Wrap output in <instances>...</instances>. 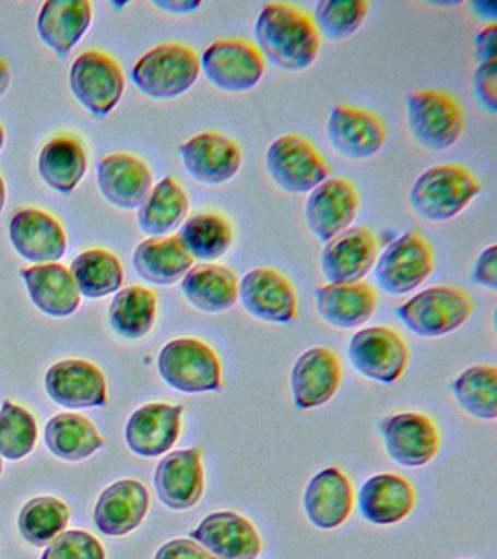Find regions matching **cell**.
Listing matches in <instances>:
<instances>
[{
    "mask_svg": "<svg viewBox=\"0 0 497 559\" xmlns=\"http://www.w3.org/2000/svg\"><path fill=\"white\" fill-rule=\"evenodd\" d=\"M256 47L273 66L304 72L316 63L321 37L312 16L295 4H265L255 25Z\"/></svg>",
    "mask_w": 497,
    "mask_h": 559,
    "instance_id": "6da1fadb",
    "label": "cell"
},
{
    "mask_svg": "<svg viewBox=\"0 0 497 559\" xmlns=\"http://www.w3.org/2000/svg\"><path fill=\"white\" fill-rule=\"evenodd\" d=\"M482 192V183L465 166L442 164L423 170L410 188L409 201L418 217L445 223L460 216Z\"/></svg>",
    "mask_w": 497,
    "mask_h": 559,
    "instance_id": "7a4b0ae2",
    "label": "cell"
},
{
    "mask_svg": "<svg viewBox=\"0 0 497 559\" xmlns=\"http://www.w3.org/2000/svg\"><path fill=\"white\" fill-rule=\"evenodd\" d=\"M200 73V57L193 48L165 43L138 60L132 70V82L147 98L176 99L196 85Z\"/></svg>",
    "mask_w": 497,
    "mask_h": 559,
    "instance_id": "3957f363",
    "label": "cell"
},
{
    "mask_svg": "<svg viewBox=\"0 0 497 559\" xmlns=\"http://www.w3.org/2000/svg\"><path fill=\"white\" fill-rule=\"evenodd\" d=\"M407 122L414 142L429 152L455 146L465 130L460 100L447 91L422 90L407 98Z\"/></svg>",
    "mask_w": 497,
    "mask_h": 559,
    "instance_id": "277c9868",
    "label": "cell"
},
{
    "mask_svg": "<svg viewBox=\"0 0 497 559\" xmlns=\"http://www.w3.org/2000/svg\"><path fill=\"white\" fill-rule=\"evenodd\" d=\"M474 312L469 293L452 286L426 288L397 309V317L413 334L438 338L460 330Z\"/></svg>",
    "mask_w": 497,
    "mask_h": 559,
    "instance_id": "5b68a950",
    "label": "cell"
},
{
    "mask_svg": "<svg viewBox=\"0 0 497 559\" xmlns=\"http://www.w3.org/2000/svg\"><path fill=\"white\" fill-rule=\"evenodd\" d=\"M264 162L270 179L287 194H309L330 178L324 157L299 134L274 139L265 152Z\"/></svg>",
    "mask_w": 497,
    "mask_h": 559,
    "instance_id": "8992f818",
    "label": "cell"
},
{
    "mask_svg": "<svg viewBox=\"0 0 497 559\" xmlns=\"http://www.w3.org/2000/svg\"><path fill=\"white\" fill-rule=\"evenodd\" d=\"M161 378L182 393L220 392L222 366L211 345L196 338H177L161 349Z\"/></svg>",
    "mask_w": 497,
    "mask_h": 559,
    "instance_id": "52a82bcc",
    "label": "cell"
},
{
    "mask_svg": "<svg viewBox=\"0 0 497 559\" xmlns=\"http://www.w3.org/2000/svg\"><path fill=\"white\" fill-rule=\"evenodd\" d=\"M375 280L388 296H404L421 287L435 270V253L421 231H405L378 257Z\"/></svg>",
    "mask_w": 497,
    "mask_h": 559,
    "instance_id": "ba28073f",
    "label": "cell"
},
{
    "mask_svg": "<svg viewBox=\"0 0 497 559\" xmlns=\"http://www.w3.org/2000/svg\"><path fill=\"white\" fill-rule=\"evenodd\" d=\"M200 70L216 90L244 94L255 90L265 72V60L256 44L242 38L217 39L200 57Z\"/></svg>",
    "mask_w": 497,
    "mask_h": 559,
    "instance_id": "9c48e42d",
    "label": "cell"
},
{
    "mask_svg": "<svg viewBox=\"0 0 497 559\" xmlns=\"http://www.w3.org/2000/svg\"><path fill=\"white\" fill-rule=\"evenodd\" d=\"M73 98L94 117H107L123 98V69L106 52L90 50L78 56L69 70Z\"/></svg>",
    "mask_w": 497,
    "mask_h": 559,
    "instance_id": "30bf717a",
    "label": "cell"
},
{
    "mask_svg": "<svg viewBox=\"0 0 497 559\" xmlns=\"http://www.w3.org/2000/svg\"><path fill=\"white\" fill-rule=\"evenodd\" d=\"M410 352L399 332L387 326H370L356 332L348 344L353 369L366 379L391 384L403 376Z\"/></svg>",
    "mask_w": 497,
    "mask_h": 559,
    "instance_id": "8fae6325",
    "label": "cell"
},
{
    "mask_svg": "<svg viewBox=\"0 0 497 559\" xmlns=\"http://www.w3.org/2000/svg\"><path fill=\"white\" fill-rule=\"evenodd\" d=\"M326 134L338 155L348 160H366L386 146L388 130L378 114L339 104L330 111Z\"/></svg>",
    "mask_w": 497,
    "mask_h": 559,
    "instance_id": "7c38bea8",
    "label": "cell"
},
{
    "mask_svg": "<svg viewBox=\"0 0 497 559\" xmlns=\"http://www.w3.org/2000/svg\"><path fill=\"white\" fill-rule=\"evenodd\" d=\"M359 192L346 178H329L313 188L304 205L308 229L321 243L343 234L359 213Z\"/></svg>",
    "mask_w": 497,
    "mask_h": 559,
    "instance_id": "4fadbf2b",
    "label": "cell"
},
{
    "mask_svg": "<svg viewBox=\"0 0 497 559\" xmlns=\"http://www.w3.org/2000/svg\"><path fill=\"white\" fill-rule=\"evenodd\" d=\"M186 173L203 186H224L242 168V151L228 135L204 131L178 147Z\"/></svg>",
    "mask_w": 497,
    "mask_h": 559,
    "instance_id": "5bb4252c",
    "label": "cell"
},
{
    "mask_svg": "<svg viewBox=\"0 0 497 559\" xmlns=\"http://www.w3.org/2000/svg\"><path fill=\"white\" fill-rule=\"evenodd\" d=\"M238 301L250 317L287 325L298 314V296L289 280L273 269L248 271L238 286Z\"/></svg>",
    "mask_w": 497,
    "mask_h": 559,
    "instance_id": "9a60e30c",
    "label": "cell"
},
{
    "mask_svg": "<svg viewBox=\"0 0 497 559\" xmlns=\"http://www.w3.org/2000/svg\"><path fill=\"white\" fill-rule=\"evenodd\" d=\"M379 431L388 456L401 466H425L434 461L440 449L439 428L429 415H390L379 424Z\"/></svg>",
    "mask_w": 497,
    "mask_h": 559,
    "instance_id": "2e32d148",
    "label": "cell"
},
{
    "mask_svg": "<svg viewBox=\"0 0 497 559\" xmlns=\"http://www.w3.org/2000/svg\"><path fill=\"white\" fill-rule=\"evenodd\" d=\"M379 245L365 226H352L324 243L321 273L329 284L359 283L377 264Z\"/></svg>",
    "mask_w": 497,
    "mask_h": 559,
    "instance_id": "e0dca14e",
    "label": "cell"
},
{
    "mask_svg": "<svg viewBox=\"0 0 497 559\" xmlns=\"http://www.w3.org/2000/svg\"><path fill=\"white\" fill-rule=\"evenodd\" d=\"M10 242L23 260L34 265L54 264L68 251L67 231L58 218L40 209H23L8 227Z\"/></svg>",
    "mask_w": 497,
    "mask_h": 559,
    "instance_id": "ac0fdd59",
    "label": "cell"
},
{
    "mask_svg": "<svg viewBox=\"0 0 497 559\" xmlns=\"http://www.w3.org/2000/svg\"><path fill=\"white\" fill-rule=\"evenodd\" d=\"M189 536L216 559H257L263 549L255 524L235 511L209 514Z\"/></svg>",
    "mask_w": 497,
    "mask_h": 559,
    "instance_id": "d6986e66",
    "label": "cell"
},
{
    "mask_svg": "<svg viewBox=\"0 0 497 559\" xmlns=\"http://www.w3.org/2000/svg\"><path fill=\"white\" fill-rule=\"evenodd\" d=\"M342 383V362L331 348L313 347L300 354L291 371L295 406L307 411L333 400Z\"/></svg>",
    "mask_w": 497,
    "mask_h": 559,
    "instance_id": "ffe728a7",
    "label": "cell"
},
{
    "mask_svg": "<svg viewBox=\"0 0 497 559\" xmlns=\"http://www.w3.org/2000/svg\"><path fill=\"white\" fill-rule=\"evenodd\" d=\"M97 183L103 199L113 207L137 210L154 188V175L141 157L113 153L98 162Z\"/></svg>",
    "mask_w": 497,
    "mask_h": 559,
    "instance_id": "44dd1931",
    "label": "cell"
},
{
    "mask_svg": "<svg viewBox=\"0 0 497 559\" xmlns=\"http://www.w3.org/2000/svg\"><path fill=\"white\" fill-rule=\"evenodd\" d=\"M155 488L159 500L169 509L189 510L198 506L204 491L202 449L167 454L156 466Z\"/></svg>",
    "mask_w": 497,
    "mask_h": 559,
    "instance_id": "7402d4cb",
    "label": "cell"
},
{
    "mask_svg": "<svg viewBox=\"0 0 497 559\" xmlns=\"http://www.w3.org/2000/svg\"><path fill=\"white\" fill-rule=\"evenodd\" d=\"M46 391L64 408H93L107 404L106 378L97 366L85 360H63L51 366L46 374Z\"/></svg>",
    "mask_w": 497,
    "mask_h": 559,
    "instance_id": "603a6c76",
    "label": "cell"
},
{
    "mask_svg": "<svg viewBox=\"0 0 497 559\" xmlns=\"http://www.w3.org/2000/svg\"><path fill=\"white\" fill-rule=\"evenodd\" d=\"M355 491L339 467H327L309 480L304 492V510L309 522L322 531L340 527L351 518Z\"/></svg>",
    "mask_w": 497,
    "mask_h": 559,
    "instance_id": "cb8c5ba5",
    "label": "cell"
},
{
    "mask_svg": "<svg viewBox=\"0 0 497 559\" xmlns=\"http://www.w3.org/2000/svg\"><path fill=\"white\" fill-rule=\"evenodd\" d=\"M181 405L150 404L139 408L126 426V441L133 453L156 457L169 452L181 430Z\"/></svg>",
    "mask_w": 497,
    "mask_h": 559,
    "instance_id": "d4e9b609",
    "label": "cell"
},
{
    "mask_svg": "<svg viewBox=\"0 0 497 559\" xmlns=\"http://www.w3.org/2000/svg\"><path fill=\"white\" fill-rule=\"evenodd\" d=\"M93 15L88 0H47L37 17L38 37L56 55L67 57L88 33Z\"/></svg>",
    "mask_w": 497,
    "mask_h": 559,
    "instance_id": "484cf974",
    "label": "cell"
},
{
    "mask_svg": "<svg viewBox=\"0 0 497 559\" xmlns=\"http://www.w3.org/2000/svg\"><path fill=\"white\" fill-rule=\"evenodd\" d=\"M416 500V491L410 480L395 474L370 476L357 496L362 518L377 526H391L409 518Z\"/></svg>",
    "mask_w": 497,
    "mask_h": 559,
    "instance_id": "4316f807",
    "label": "cell"
},
{
    "mask_svg": "<svg viewBox=\"0 0 497 559\" xmlns=\"http://www.w3.org/2000/svg\"><path fill=\"white\" fill-rule=\"evenodd\" d=\"M150 510V492L134 479H123L104 489L95 506L94 520L107 536H123L141 526Z\"/></svg>",
    "mask_w": 497,
    "mask_h": 559,
    "instance_id": "83f0119b",
    "label": "cell"
},
{
    "mask_svg": "<svg viewBox=\"0 0 497 559\" xmlns=\"http://www.w3.org/2000/svg\"><path fill=\"white\" fill-rule=\"evenodd\" d=\"M377 308V292L368 283L326 284L316 288L318 317L338 330L364 325Z\"/></svg>",
    "mask_w": 497,
    "mask_h": 559,
    "instance_id": "f1b7e54d",
    "label": "cell"
},
{
    "mask_svg": "<svg viewBox=\"0 0 497 559\" xmlns=\"http://www.w3.org/2000/svg\"><path fill=\"white\" fill-rule=\"evenodd\" d=\"M29 299L43 313L54 318H68L81 305V293L68 266L54 264L33 265L21 271Z\"/></svg>",
    "mask_w": 497,
    "mask_h": 559,
    "instance_id": "f546056e",
    "label": "cell"
},
{
    "mask_svg": "<svg viewBox=\"0 0 497 559\" xmlns=\"http://www.w3.org/2000/svg\"><path fill=\"white\" fill-rule=\"evenodd\" d=\"M239 280L228 266L204 262L194 265L181 280V292L194 309L222 313L238 304Z\"/></svg>",
    "mask_w": 497,
    "mask_h": 559,
    "instance_id": "4dcf8cb0",
    "label": "cell"
},
{
    "mask_svg": "<svg viewBox=\"0 0 497 559\" xmlns=\"http://www.w3.org/2000/svg\"><path fill=\"white\" fill-rule=\"evenodd\" d=\"M190 210L189 195L173 177L161 179L138 209V227L147 238H165L180 229Z\"/></svg>",
    "mask_w": 497,
    "mask_h": 559,
    "instance_id": "1f68e13d",
    "label": "cell"
},
{
    "mask_svg": "<svg viewBox=\"0 0 497 559\" xmlns=\"http://www.w3.org/2000/svg\"><path fill=\"white\" fill-rule=\"evenodd\" d=\"M133 265L139 277L155 286H173L194 266L177 235L147 238L133 253Z\"/></svg>",
    "mask_w": 497,
    "mask_h": 559,
    "instance_id": "d6a6232c",
    "label": "cell"
},
{
    "mask_svg": "<svg viewBox=\"0 0 497 559\" xmlns=\"http://www.w3.org/2000/svg\"><path fill=\"white\" fill-rule=\"evenodd\" d=\"M37 168L47 187L60 194H71L88 170V157L76 139L60 135L43 146Z\"/></svg>",
    "mask_w": 497,
    "mask_h": 559,
    "instance_id": "836d02e7",
    "label": "cell"
},
{
    "mask_svg": "<svg viewBox=\"0 0 497 559\" xmlns=\"http://www.w3.org/2000/svg\"><path fill=\"white\" fill-rule=\"evenodd\" d=\"M178 239L193 260L213 262L224 257L234 242L233 225L224 214L203 212L187 218Z\"/></svg>",
    "mask_w": 497,
    "mask_h": 559,
    "instance_id": "e575fe53",
    "label": "cell"
},
{
    "mask_svg": "<svg viewBox=\"0 0 497 559\" xmlns=\"http://www.w3.org/2000/svg\"><path fill=\"white\" fill-rule=\"evenodd\" d=\"M45 439L50 452L63 461H84L104 445L97 427L78 414H59L46 426Z\"/></svg>",
    "mask_w": 497,
    "mask_h": 559,
    "instance_id": "d590c367",
    "label": "cell"
},
{
    "mask_svg": "<svg viewBox=\"0 0 497 559\" xmlns=\"http://www.w3.org/2000/svg\"><path fill=\"white\" fill-rule=\"evenodd\" d=\"M71 271L78 290L86 299H103L120 290L125 282L123 265L106 249H88L72 261Z\"/></svg>",
    "mask_w": 497,
    "mask_h": 559,
    "instance_id": "8d00e7d4",
    "label": "cell"
},
{
    "mask_svg": "<svg viewBox=\"0 0 497 559\" xmlns=\"http://www.w3.org/2000/svg\"><path fill=\"white\" fill-rule=\"evenodd\" d=\"M156 306V295L150 288L132 286L117 292L108 310L113 330L125 338H143L155 325Z\"/></svg>",
    "mask_w": 497,
    "mask_h": 559,
    "instance_id": "74e56055",
    "label": "cell"
},
{
    "mask_svg": "<svg viewBox=\"0 0 497 559\" xmlns=\"http://www.w3.org/2000/svg\"><path fill=\"white\" fill-rule=\"evenodd\" d=\"M458 405L471 417L493 421L497 417V369L480 365L462 371L452 383Z\"/></svg>",
    "mask_w": 497,
    "mask_h": 559,
    "instance_id": "f35d334b",
    "label": "cell"
},
{
    "mask_svg": "<svg viewBox=\"0 0 497 559\" xmlns=\"http://www.w3.org/2000/svg\"><path fill=\"white\" fill-rule=\"evenodd\" d=\"M69 515V507L58 498H33L20 513L21 535L34 546H45L67 528Z\"/></svg>",
    "mask_w": 497,
    "mask_h": 559,
    "instance_id": "ab89813d",
    "label": "cell"
},
{
    "mask_svg": "<svg viewBox=\"0 0 497 559\" xmlns=\"http://www.w3.org/2000/svg\"><path fill=\"white\" fill-rule=\"evenodd\" d=\"M369 8L366 0H320L313 9L312 21L321 38L346 41L362 28Z\"/></svg>",
    "mask_w": 497,
    "mask_h": 559,
    "instance_id": "60d3db41",
    "label": "cell"
},
{
    "mask_svg": "<svg viewBox=\"0 0 497 559\" xmlns=\"http://www.w3.org/2000/svg\"><path fill=\"white\" fill-rule=\"evenodd\" d=\"M37 441V423L23 406L3 402L0 409V454L20 461L33 452Z\"/></svg>",
    "mask_w": 497,
    "mask_h": 559,
    "instance_id": "b9f144b4",
    "label": "cell"
},
{
    "mask_svg": "<svg viewBox=\"0 0 497 559\" xmlns=\"http://www.w3.org/2000/svg\"><path fill=\"white\" fill-rule=\"evenodd\" d=\"M42 559H106L103 545L84 531L60 533Z\"/></svg>",
    "mask_w": 497,
    "mask_h": 559,
    "instance_id": "7bdbcfd3",
    "label": "cell"
},
{
    "mask_svg": "<svg viewBox=\"0 0 497 559\" xmlns=\"http://www.w3.org/2000/svg\"><path fill=\"white\" fill-rule=\"evenodd\" d=\"M475 98L486 111L497 112V61L478 64L473 74Z\"/></svg>",
    "mask_w": 497,
    "mask_h": 559,
    "instance_id": "ee69618b",
    "label": "cell"
},
{
    "mask_svg": "<svg viewBox=\"0 0 497 559\" xmlns=\"http://www.w3.org/2000/svg\"><path fill=\"white\" fill-rule=\"evenodd\" d=\"M471 282L480 287L488 288L495 292L497 288V248L490 245L483 249L474 262L473 271H471Z\"/></svg>",
    "mask_w": 497,
    "mask_h": 559,
    "instance_id": "f6af8a7d",
    "label": "cell"
},
{
    "mask_svg": "<svg viewBox=\"0 0 497 559\" xmlns=\"http://www.w3.org/2000/svg\"><path fill=\"white\" fill-rule=\"evenodd\" d=\"M154 559H216L193 539H176L161 546Z\"/></svg>",
    "mask_w": 497,
    "mask_h": 559,
    "instance_id": "bcb514c9",
    "label": "cell"
},
{
    "mask_svg": "<svg viewBox=\"0 0 497 559\" xmlns=\"http://www.w3.org/2000/svg\"><path fill=\"white\" fill-rule=\"evenodd\" d=\"M496 35L497 25L496 22L484 26L478 31L474 39V55L477 59L478 64L492 63L497 61L496 59Z\"/></svg>",
    "mask_w": 497,
    "mask_h": 559,
    "instance_id": "7dc6e473",
    "label": "cell"
},
{
    "mask_svg": "<svg viewBox=\"0 0 497 559\" xmlns=\"http://www.w3.org/2000/svg\"><path fill=\"white\" fill-rule=\"evenodd\" d=\"M152 7L171 15H189L202 7L199 0H154Z\"/></svg>",
    "mask_w": 497,
    "mask_h": 559,
    "instance_id": "c3c4849f",
    "label": "cell"
},
{
    "mask_svg": "<svg viewBox=\"0 0 497 559\" xmlns=\"http://www.w3.org/2000/svg\"><path fill=\"white\" fill-rule=\"evenodd\" d=\"M471 4H473L475 9V13L482 16L483 20H492V22H495L497 15V4L495 2H474Z\"/></svg>",
    "mask_w": 497,
    "mask_h": 559,
    "instance_id": "681fc988",
    "label": "cell"
},
{
    "mask_svg": "<svg viewBox=\"0 0 497 559\" xmlns=\"http://www.w3.org/2000/svg\"><path fill=\"white\" fill-rule=\"evenodd\" d=\"M12 81V73L10 64L7 63V60H3L0 57V98L7 94L8 90H10Z\"/></svg>",
    "mask_w": 497,
    "mask_h": 559,
    "instance_id": "f907efd6",
    "label": "cell"
},
{
    "mask_svg": "<svg viewBox=\"0 0 497 559\" xmlns=\"http://www.w3.org/2000/svg\"><path fill=\"white\" fill-rule=\"evenodd\" d=\"M7 205V186L3 181L2 175H0V214L5 210Z\"/></svg>",
    "mask_w": 497,
    "mask_h": 559,
    "instance_id": "816d5d0a",
    "label": "cell"
},
{
    "mask_svg": "<svg viewBox=\"0 0 497 559\" xmlns=\"http://www.w3.org/2000/svg\"><path fill=\"white\" fill-rule=\"evenodd\" d=\"M5 140H7L5 129H3V126L0 124V152H2L3 146H5Z\"/></svg>",
    "mask_w": 497,
    "mask_h": 559,
    "instance_id": "f5cc1de1",
    "label": "cell"
},
{
    "mask_svg": "<svg viewBox=\"0 0 497 559\" xmlns=\"http://www.w3.org/2000/svg\"><path fill=\"white\" fill-rule=\"evenodd\" d=\"M2 467H3V465H2V459H0V474H2Z\"/></svg>",
    "mask_w": 497,
    "mask_h": 559,
    "instance_id": "db71d44e",
    "label": "cell"
}]
</instances>
